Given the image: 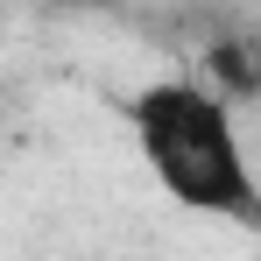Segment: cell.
Wrapping results in <instances>:
<instances>
[{"instance_id":"obj_1","label":"cell","mask_w":261,"mask_h":261,"mask_svg":"<svg viewBox=\"0 0 261 261\" xmlns=\"http://www.w3.org/2000/svg\"><path fill=\"white\" fill-rule=\"evenodd\" d=\"M120 113L134 127L141 170L155 176V191L170 205L261 226V176L240 141V106L219 85H205L198 71H176V78L141 85Z\"/></svg>"},{"instance_id":"obj_3","label":"cell","mask_w":261,"mask_h":261,"mask_svg":"<svg viewBox=\"0 0 261 261\" xmlns=\"http://www.w3.org/2000/svg\"><path fill=\"white\" fill-rule=\"evenodd\" d=\"M49 7H78V14H92V7H113V0H49Z\"/></svg>"},{"instance_id":"obj_2","label":"cell","mask_w":261,"mask_h":261,"mask_svg":"<svg viewBox=\"0 0 261 261\" xmlns=\"http://www.w3.org/2000/svg\"><path fill=\"white\" fill-rule=\"evenodd\" d=\"M198 78L219 85L233 106H261V14H226L198 43Z\"/></svg>"}]
</instances>
